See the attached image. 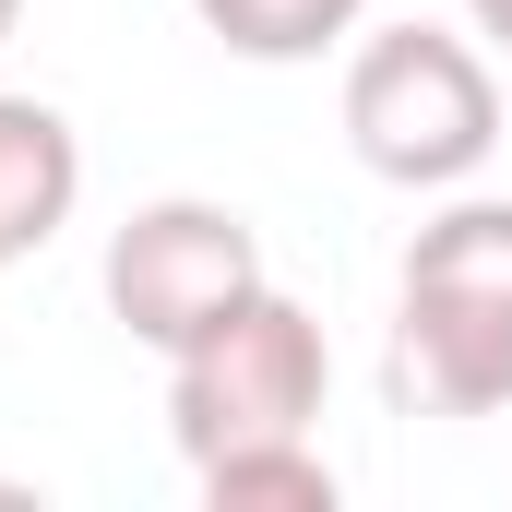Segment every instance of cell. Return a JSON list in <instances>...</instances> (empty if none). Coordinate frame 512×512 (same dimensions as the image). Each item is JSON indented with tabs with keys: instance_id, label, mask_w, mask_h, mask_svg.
<instances>
[{
	"instance_id": "cell-1",
	"label": "cell",
	"mask_w": 512,
	"mask_h": 512,
	"mask_svg": "<svg viewBox=\"0 0 512 512\" xmlns=\"http://www.w3.org/2000/svg\"><path fill=\"white\" fill-rule=\"evenodd\" d=\"M393 370L441 417L512 405V203H441L393 286Z\"/></svg>"
},
{
	"instance_id": "cell-2",
	"label": "cell",
	"mask_w": 512,
	"mask_h": 512,
	"mask_svg": "<svg viewBox=\"0 0 512 512\" xmlns=\"http://www.w3.org/2000/svg\"><path fill=\"white\" fill-rule=\"evenodd\" d=\"M346 143L393 191H465L501 143V84L489 48H465L453 24H382L346 60Z\"/></svg>"
},
{
	"instance_id": "cell-3",
	"label": "cell",
	"mask_w": 512,
	"mask_h": 512,
	"mask_svg": "<svg viewBox=\"0 0 512 512\" xmlns=\"http://www.w3.org/2000/svg\"><path fill=\"white\" fill-rule=\"evenodd\" d=\"M322 393H334L322 322H310L286 286H262V298H239L215 334H191V346L167 358V429H179L191 465H215V453H239V441H298V429L322 417Z\"/></svg>"
},
{
	"instance_id": "cell-4",
	"label": "cell",
	"mask_w": 512,
	"mask_h": 512,
	"mask_svg": "<svg viewBox=\"0 0 512 512\" xmlns=\"http://www.w3.org/2000/svg\"><path fill=\"white\" fill-rule=\"evenodd\" d=\"M262 227L239 203H203V191H167V203H131L120 239H108V310L155 358H179L191 334H215L239 298H262Z\"/></svg>"
},
{
	"instance_id": "cell-5",
	"label": "cell",
	"mask_w": 512,
	"mask_h": 512,
	"mask_svg": "<svg viewBox=\"0 0 512 512\" xmlns=\"http://www.w3.org/2000/svg\"><path fill=\"white\" fill-rule=\"evenodd\" d=\"M84 203V131L48 96H0V262L48 251Z\"/></svg>"
},
{
	"instance_id": "cell-6",
	"label": "cell",
	"mask_w": 512,
	"mask_h": 512,
	"mask_svg": "<svg viewBox=\"0 0 512 512\" xmlns=\"http://www.w3.org/2000/svg\"><path fill=\"white\" fill-rule=\"evenodd\" d=\"M191 477H203L215 512H334V465L310 453V429L298 441H239V453H215Z\"/></svg>"
},
{
	"instance_id": "cell-7",
	"label": "cell",
	"mask_w": 512,
	"mask_h": 512,
	"mask_svg": "<svg viewBox=\"0 0 512 512\" xmlns=\"http://www.w3.org/2000/svg\"><path fill=\"white\" fill-rule=\"evenodd\" d=\"M203 12V36H227L239 60H322V48H346L358 36V12L370 0H191Z\"/></svg>"
},
{
	"instance_id": "cell-8",
	"label": "cell",
	"mask_w": 512,
	"mask_h": 512,
	"mask_svg": "<svg viewBox=\"0 0 512 512\" xmlns=\"http://www.w3.org/2000/svg\"><path fill=\"white\" fill-rule=\"evenodd\" d=\"M465 24H477V36H489V48L512 60V0H465Z\"/></svg>"
},
{
	"instance_id": "cell-9",
	"label": "cell",
	"mask_w": 512,
	"mask_h": 512,
	"mask_svg": "<svg viewBox=\"0 0 512 512\" xmlns=\"http://www.w3.org/2000/svg\"><path fill=\"white\" fill-rule=\"evenodd\" d=\"M12 24H24V0H0V36H12Z\"/></svg>"
},
{
	"instance_id": "cell-10",
	"label": "cell",
	"mask_w": 512,
	"mask_h": 512,
	"mask_svg": "<svg viewBox=\"0 0 512 512\" xmlns=\"http://www.w3.org/2000/svg\"><path fill=\"white\" fill-rule=\"evenodd\" d=\"M0 274H12V262H0Z\"/></svg>"
}]
</instances>
